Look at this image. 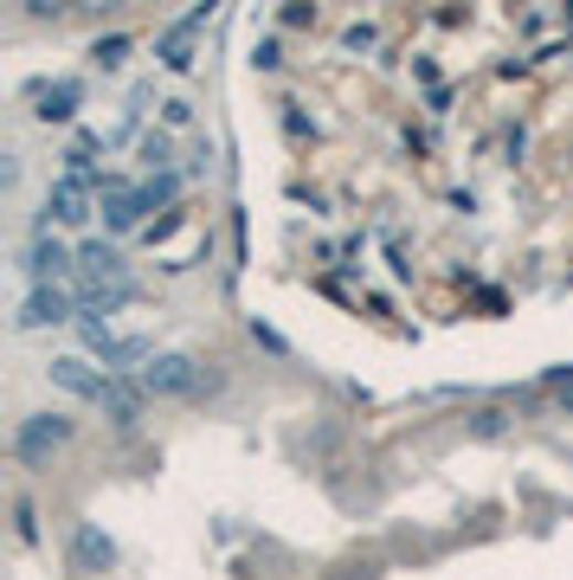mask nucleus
Wrapping results in <instances>:
<instances>
[{
	"mask_svg": "<svg viewBox=\"0 0 573 580\" xmlns=\"http://www.w3.org/2000/svg\"><path fill=\"white\" fill-rule=\"evenodd\" d=\"M72 432H77L72 413H26L20 432H13V452H20V464H45L65 439H72Z\"/></svg>",
	"mask_w": 573,
	"mask_h": 580,
	"instance_id": "f257e3e1",
	"label": "nucleus"
},
{
	"mask_svg": "<svg viewBox=\"0 0 573 580\" xmlns=\"http://www.w3.org/2000/svg\"><path fill=\"white\" fill-rule=\"evenodd\" d=\"M193 387H200V368H193L188 355H155L149 368H142V393H155V400H181Z\"/></svg>",
	"mask_w": 573,
	"mask_h": 580,
	"instance_id": "f03ea898",
	"label": "nucleus"
},
{
	"mask_svg": "<svg viewBox=\"0 0 573 580\" xmlns=\"http://www.w3.org/2000/svg\"><path fill=\"white\" fill-rule=\"evenodd\" d=\"M200 27H206V7H188L168 33L155 39V59H161L168 72H188V65H193V33H200Z\"/></svg>",
	"mask_w": 573,
	"mask_h": 580,
	"instance_id": "7ed1b4c3",
	"label": "nucleus"
},
{
	"mask_svg": "<svg viewBox=\"0 0 573 580\" xmlns=\"http://www.w3.org/2000/svg\"><path fill=\"white\" fill-rule=\"evenodd\" d=\"M77 309V297L65 291V284H39L33 297L20 304V329H45V323H65Z\"/></svg>",
	"mask_w": 573,
	"mask_h": 580,
	"instance_id": "20e7f679",
	"label": "nucleus"
},
{
	"mask_svg": "<svg viewBox=\"0 0 573 580\" xmlns=\"http://www.w3.org/2000/svg\"><path fill=\"white\" fill-rule=\"evenodd\" d=\"M84 220H91V200H84V188H77V181H52L39 232H52V226H84Z\"/></svg>",
	"mask_w": 573,
	"mask_h": 580,
	"instance_id": "39448f33",
	"label": "nucleus"
},
{
	"mask_svg": "<svg viewBox=\"0 0 573 580\" xmlns=\"http://www.w3.org/2000/svg\"><path fill=\"white\" fill-rule=\"evenodd\" d=\"M45 375H52V387H65V393H77V400H97V393H104V381H110V375H97L84 355H59Z\"/></svg>",
	"mask_w": 573,
	"mask_h": 580,
	"instance_id": "423d86ee",
	"label": "nucleus"
},
{
	"mask_svg": "<svg viewBox=\"0 0 573 580\" xmlns=\"http://www.w3.org/2000/svg\"><path fill=\"white\" fill-rule=\"evenodd\" d=\"M97 407H104V420H110V425H123V432H129V425L142 420V387H129L123 375H110V381H104V393H97Z\"/></svg>",
	"mask_w": 573,
	"mask_h": 580,
	"instance_id": "0eeeda50",
	"label": "nucleus"
},
{
	"mask_svg": "<svg viewBox=\"0 0 573 580\" xmlns=\"http://www.w3.org/2000/svg\"><path fill=\"white\" fill-rule=\"evenodd\" d=\"M77 265H84V284H129L123 277V252L104 245V239H84L77 245Z\"/></svg>",
	"mask_w": 573,
	"mask_h": 580,
	"instance_id": "6e6552de",
	"label": "nucleus"
},
{
	"mask_svg": "<svg viewBox=\"0 0 573 580\" xmlns=\"http://www.w3.org/2000/svg\"><path fill=\"white\" fill-rule=\"evenodd\" d=\"M59 271H72V245H65L59 232H39V239H33V252H26V277L52 284Z\"/></svg>",
	"mask_w": 573,
	"mask_h": 580,
	"instance_id": "1a4fd4ad",
	"label": "nucleus"
},
{
	"mask_svg": "<svg viewBox=\"0 0 573 580\" xmlns=\"http://www.w3.org/2000/svg\"><path fill=\"white\" fill-rule=\"evenodd\" d=\"M72 548H77V561H84V568H110V561H116V541L104 536V529H91V523H77Z\"/></svg>",
	"mask_w": 573,
	"mask_h": 580,
	"instance_id": "9d476101",
	"label": "nucleus"
},
{
	"mask_svg": "<svg viewBox=\"0 0 573 580\" xmlns=\"http://www.w3.org/2000/svg\"><path fill=\"white\" fill-rule=\"evenodd\" d=\"M142 213H149V200H142V193H110V200H104V226H110V232H129Z\"/></svg>",
	"mask_w": 573,
	"mask_h": 580,
	"instance_id": "9b49d317",
	"label": "nucleus"
},
{
	"mask_svg": "<svg viewBox=\"0 0 573 580\" xmlns=\"http://www.w3.org/2000/svg\"><path fill=\"white\" fill-rule=\"evenodd\" d=\"M39 116H45V123H72L77 116V84H52V91L39 97Z\"/></svg>",
	"mask_w": 573,
	"mask_h": 580,
	"instance_id": "f8f14e48",
	"label": "nucleus"
},
{
	"mask_svg": "<svg viewBox=\"0 0 573 580\" xmlns=\"http://www.w3.org/2000/svg\"><path fill=\"white\" fill-rule=\"evenodd\" d=\"M129 361H155V342L129 336V342H110V348H104V368H110V375H123Z\"/></svg>",
	"mask_w": 573,
	"mask_h": 580,
	"instance_id": "ddd939ff",
	"label": "nucleus"
},
{
	"mask_svg": "<svg viewBox=\"0 0 573 580\" xmlns=\"http://www.w3.org/2000/svg\"><path fill=\"white\" fill-rule=\"evenodd\" d=\"M123 52H129V39H123V33H110V39H97V45H91V59H97V65H123Z\"/></svg>",
	"mask_w": 573,
	"mask_h": 580,
	"instance_id": "4468645a",
	"label": "nucleus"
},
{
	"mask_svg": "<svg viewBox=\"0 0 573 580\" xmlns=\"http://www.w3.org/2000/svg\"><path fill=\"white\" fill-rule=\"evenodd\" d=\"M502 425H509V413H502V407H484V413L470 420V432H477V439H497Z\"/></svg>",
	"mask_w": 573,
	"mask_h": 580,
	"instance_id": "2eb2a0df",
	"label": "nucleus"
},
{
	"mask_svg": "<svg viewBox=\"0 0 573 580\" xmlns=\"http://www.w3.org/2000/svg\"><path fill=\"white\" fill-rule=\"evenodd\" d=\"M142 161H149V168H161V161H168V136H161V129H149V136H142Z\"/></svg>",
	"mask_w": 573,
	"mask_h": 580,
	"instance_id": "dca6fc26",
	"label": "nucleus"
}]
</instances>
